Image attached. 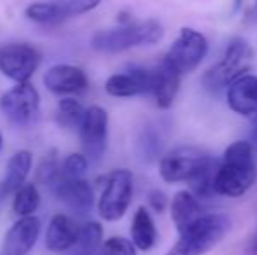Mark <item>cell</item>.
I'll return each mask as SVG.
<instances>
[{
    "label": "cell",
    "mask_w": 257,
    "mask_h": 255,
    "mask_svg": "<svg viewBox=\"0 0 257 255\" xmlns=\"http://www.w3.org/2000/svg\"><path fill=\"white\" fill-rule=\"evenodd\" d=\"M257 177L254 145L250 142H234L224 150L213 180L217 196L240 197L254 185Z\"/></svg>",
    "instance_id": "6da1fadb"
},
{
    "label": "cell",
    "mask_w": 257,
    "mask_h": 255,
    "mask_svg": "<svg viewBox=\"0 0 257 255\" xmlns=\"http://www.w3.org/2000/svg\"><path fill=\"white\" fill-rule=\"evenodd\" d=\"M219 163L220 161L196 147H177L161 159L159 175L168 184H194L206 175L215 173Z\"/></svg>",
    "instance_id": "7a4b0ae2"
},
{
    "label": "cell",
    "mask_w": 257,
    "mask_h": 255,
    "mask_svg": "<svg viewBox=\"0 0 257 255\" xmlns=\"http://www.w3.org/2000/svg\"><path fill=\"white\" fill-rule=\"evenodd\" d=\"M165 35V28L159 21L146 20L139 23H126L122 27L100 30L91 37L93 49L100 53H122L140 46H153Z\"/></svg>",
    "instance_id": "3957f363"
},
{
    "label": "cell",
    "mask_w": 257,
    "mask_h": 255,
    "mask_svg": "<svg viewBox=\"0 0 257 255\" xmlns=\"http://www.w3.org/2000/svg\"><path fill=\"white\" fill-rule=\"evenodd\" d=\"M229 231V218L222 213H205L180 231V238L166 255H203Z\"/></svg>",
    "instance_id": "277c9868"
},
{
    "label": "cell",
    "mask_w": 257,
    "mask_h": 255,
    "mask_svg": "<svg viewBox=\"0 0 257 255\" xmlns=\"http://www.w3.org/2000/svg\"><path fill=\"white\" fill-rule=\"evenodd\" d=\"M252 62V48L245 39L236 37L227 44L222 58L203 75V84L210 91L229 88L236 79L245 75Z\"/></svg>",
    "instance_id": "5b68a950"
},
{
    "label": "cell",
    "mask_w": 257,
    "mask_h": 255,
    "mask_svg": "<svg viewBox=\"0 0 257 255\" xmlns=\"http://www.w3.org/2000/svg\"><path fill=\"white\" fill-rule=\"evenodd\" d=\"M41 98L34 86L28 82H18L0 98V110L13 124L28 128L37 121Z\"/></svg>",
    "instance_id": "8992f818"
},
{
    "label": "cell",
    "mask_w": 257,
    "mask_h": 255,
    "mask_svg": "<svg viewBox=\"0 0 257 255\" xmlns=\"http://www.w3.org/2000/svg\"><path fill=\"white\" fill-rule=\"evenodd\" d=\"M133 196V175L128 170H114L107 177L98 199V213L108 222L119 220L126 213Z\"/></svg>",
    "instance_id": "52a82bcc"
},
{
    "label": "cell",
    "mask_w": 257,
    "mask_h": 255,
    "mask_svg": "<svg viewBox=\"0 0 257 255\" xmlns=\"http://www.w3.org/2000/svg\"><path fill=\"white\" fill-rule=\"evenodd\" d=\"M206 53H208V42L205 35L194 28H182L163 60L184 75L193 72L203 62Z\"/></svg>",
    "instance_id": "ba28073f"
},
{
    "label": "cell",
    "mask_w": 257,
    "mask_h": 255,
    "mask_svg": "<svg viewBox=\"0 0 257 255\" xmlns=\"http://www.w3.org/2000/svg\"><path fill=\"white\" fill-rule=\"evenodd\" d=\"M41 63V53L30 44L11 42L0 46V72L14 82H28Z\"/></svg>",
    "instance_id": "9c48e42d"
},
{
    "label": "cell",
    "mask_w": 257,
    "mask_h": 255,
    "mask_svg": "<svg viewBox=\"0 0 257 255\" xmlns=\"http://www.w3.org/2000/svg\"><path fill=\"white\" fill-rule=\"evenodd\" d=\"M82 150L84 156L91 161H98L107 150L108 142V114L105 109L93 105L86 109L84 119L79 126Z\"/></svg>",
    "instance_id": "30bf717a"
},
{
    "label": "cell",
    "mask_w": 257,
    "mask_h": 255,
    "mask_svg": "<svg viewBox=\"0 0 257 255\" xmlns=\"http://www.w3.org/2000/svg\"><path fill=\"white\" fill-rule=\"evenodd\" d=\"M41 234V220L34 215L20 217L4 236L0 255H28Z\"/></svg>",
    "instance_id": "8fae6325"
},
{
    "label": "cell",
    "mask_w": 257,
    "mask_h": 255,
    "mask_svg": "<svg viewBox=\"0 0 257 255\" xmlns=\"http://www.w3.org/2000/svg\"><path fill=\"white\" fill-rule=\"evenodd\" d=\"M153 70L146 68H130L121 74H114L105 82V91L110 96L117 98H130V96L153 93Z\"/></svg>",
    "instance_id": "7c38bea8"
},
{
    "label": "cell",
    "mask_w": 257,
    "mask_h": 255,
    "mask_svg": "<svg viewBox=\"0 0 257 255\" xmlns=\"http://www.w3.org/2000/svg\"><path fill=\"white\" fill-rule=\"evenodd\" d=\"M44 86L56 95H77L88 89L84 70L74 65H54L44 74Z\"/></svg>",
    "instance_id": "4fadbf2b"
},
{
    "label": "cell",
    "mask_w": 257,
    "mask_h": 255,
    "mask_svg": "<svg viewBox=\"0 0 257 255\" xmlns=\"http://www.w3.org/2000/svg\"><path fill=\"white\" fill-rule=\"evenodd\" d=\"M227 105L238 116L257 121V77L245 74L227 88Z\"/></svg>",
    "instance_id": "5bb4252c"
},
{
    "label": "cell",
    "mask_w": 257,
    "mask_h": 255,
    "mask_svg": "<svg viewBox=\"0 0 257 255\" xmlns=\"http://www.w3.org/2000/svg\"><path fill=\"white\" fill-rule=\"evenodd\" d=\"M54 194L70 211L79 217H84L93 210L95 192L93 187L84 180H60L54 187Z\"/></svg>",
    "instance_id": "9a60e30c"
},
{
    "label": "cell",
    "mask_w": 257,
    "mask_h": 255,
    "mask_svg": "<svg viewBox=\"0 0 257 255\" xmlns=\"http://www.w3.org/2000/svg\"><path fill=\"white\" fill-rule=\"evenodd\" d=\"M79 232H81V225L74 218L58 213L49 220L48 231H46V246L56 253L68 252L77 241Z\"/></svg>",
    "instance_id": "2e32d148"
},
{
    "label": "cell",
    "mask_w": 257,
    "mask_h": 255,
    "mask_svg": "<svg viewBox=\"0 0 257 255\" xmlns=\"http://www.w3.org/2000/svg\"><path fill=\"white\" fill-rule=\"evenodd\" d=\"M153 95L156 98V103H158L159 109H170L175 102L177 93H179L182 74H179L172 65L161 60V63L153 70Z\"/></svg>",
    "instance_id": "e0dca14e"
},
{
    "label": "cell",
    "mask_w": 257,
    "mask_h": 255,
    "mask_svg": "<svg viewBox=\"0 0 257 255\" xmlns=\"http://www.w3.org/2000/svg\"><path fill=\"white\" fill-rule=\"evenodd\" d=\"M32 163H34V157H32L30 150H18L14 156H11V159L7 161L4 180L0 184V194L2 196L16 192L21 185L27 184V177L32 170Z\"/></svg>",
    "instance_id": "ac0fdd59"
},
{
    "label": "cell",
    "mask_w": 257,
    "mask_h": 255,
    "mask_svg": "<svg viewBox=\"0 0 257 255\" xmlns=\"http://www.w3.org/2000/svg\"><path fill=\"white\" fill-rule=\"evenodd\" d=\"M203 210L198 201V197L189 191H179L172 199V218L175 222L177 229L184 231L189 227L193 222H196L200 217H203Z\"/></svg>",
    "instance_id": "d6986e66"
},
{
    "label": "cell",
    "mask_w": 257,
    "mask_h": 255,
    "mask_svg": "<svg viewBox=\"0 0 257 255\" xmlns=\"http://www.w3.org/2000/svg\"><path fill=\"white\" fill-rule=\"evenodd\" d=\"M158 239V231H156L154 220L151 217V213L147 211V208L140 206L133 215L132 222V241L139 250H151L156 245Z\"/></svg>",
    "instance_id": "ffe728a7"
},
{
    "label": "cell",
    "mask_w": 257,
    "mask_h": 255,
    "mask_svg": "<svg viewBox=\"0 0 257 255\" xmlns=\"http://www.w3.org/2000/svg\"><path fill=\"white\" fill-rule=\"evenodd\" d=\"M103 229L98 222H86L81 224V232L75 245L68 250V255H98L102 246Z\"/></svg>",
    "instance_id": "44dd1931"
},
{
    "label": "cell",
    "mask_w": 257,
    "mask_h": 255,
    "mask_svg": "<svg viewBox=\"0 0 257 255\" xmlns=\"http://www.w3.org/2000/svg\"><path fill=\"white\" fill-rule=\"evenodd\" d=\"M25 14H27L28 20L44 25L58 23V21L65 20L61 0H54V2H34L27 7Z\"/></svg>",
    "instance_id": "7402d4cb"
},
{
    "label": "cell",
    "mask_w": 257,
    "mask_h": 255,
    "mask_svg": "<svg viewBox=\"0 0 257 255\" xmlns=\"http://www.w3.org/2000/svg\"><path fill=\"white\" fill-rule=\"evenodd\" d=\"M84 107L81 105V102H77L75 98H68L65 96L63 100H60L56 109V123L65 129H75L81 126L82 119H84Z\"/></svg>",
    "instance_id": "603a6c76"
},
{
    "label": "cell",
    "mask_w": 257,
    "mask_h": 255,
    "mask_svg": "<svg viewBox=\"0 0 257 255\" xmlns=\"http://www.w3.org/2000/svg\"><path fill=\"white\" fill-rule=\"evenodd\" d=\"M41 204V194H39L35 184H25L14 192L13 210L18 217H30L37 211Z\"/></svg>",
    "instance_id": "cb8c5ba5"
},
{
    "label": "cell",
    "mask_w": 257,
    "mask_h": 255,
    "mask_svg": "<svg viewBox=\"0 0 257 255\" xmlns=\"http://www.w3.org/2000/svg\"><path fill=\"white\" fill-rule=\"evenodd\" d=\"M88 164L89 159L84 154H79V152L70 154L60 164V175H61L60 180H81V178H84L86 171H88Z\"/></svg>",
    "instance_id": "d4e9b609"
},
{
    "label": "cell",
    "mask_w": 257,
    "mask_h": 255,
    "mask_svg": "<svg viewBox=\"0 0 257 255\" xmlns=\"http://www.w3.org/2000/svg\"><path fill=\"white\" fill-rule=\"evenodd\" d=\"M98 255H137V246L122 236H112L102 243Z\"/></svg>",
    "instance_id": "484cf974"
},
{
    "label": "cell",
    "mask_w": 257,
    "mask_h": 255,
    "mask_svg": "<svg viewBox=\"0 0 257 255\" xmlns=\"http://www.w3.org/2000/svg\"><path fill=\"white\" fill-rule=\"evenodd\" d=\"M102 0H61L63 4V14L65 20L67 18H75L81 16L84 13H89V11L96 9L100 6Z\"/></svg>",
    "instance_id": "4316f807"
},
{
    "label": "cell",
    "mask_w": 257,
    "mask_h": 255,
    "mask_svg": "<svg viewBox=\"0 0 257 255\" xmlns=\"http://www.w3.org/2000/svg\"><path fill=\"white\" fill-rule=\"evenodd\" d=\"M149 204L154 211L161 213V211L166 208V204H168V197H166V194L161 191H151L149 192Z\"/></svg>",
    "instance_id": "83f0119b"
},
{
    "label": "cell",
    "mask_w": 257,
    "mask_h": 255,
    "mask_svg": "<svg viewBox=\"0 0 257 255\" xmlns=\"http://www.w3.org/2000/svg\"><path fill=\"white\" fill-rule=\"evenodd\" d=\"M250 143L257 149V121H255V128H254V131H252V135H250Z\"/></svg>",
    "instance_id": "f1b7e54d"
},
{
    "label": "cell",
    "mask_w": 257,
    "mask_h": 255,
    "mask_svg": "<svg viewBox=\"0 0 257 255\" xmlns=\"http://www.w3.org/2000/svg\"><path fill=\"white\" fill-rule=\"evenodd\" d=\"M250 252H252V255H257V232H255L254 239H252V243H250Z\"/></svg>",
    "instance_id": "f546056e"
},
{
    "label": "cell",
    "mask_w": 257,
    "mask_h": 255,
    "mask_svg": "<svg viewBox=\"0 0 257 255\" xmlns=\"http://www.w3.org/2000/svg\"><path fill=\"white\" fill-rule=\"evenodd\" d=\"M241 2H243V0H234V9H240Z\"/></svg>",
    "instance_id": "4dcf8cb0"
},
{
    "label": "cell",
    "mask_w": 257,
    "mask_h": 255,
    "mask_svg": "<svg viewBox=\"0 0 257 255\" xmlns=\"http://www.w3.org/2000/svg\"><path fill=\"white\" fill-rule=\"evenodd\" d=\"M2 145H4V138H2V133H0V150H2Z\"/></svg>",
    "instance_id": "1f68e13d"
},
{
    "label": "cell",
    "mask_w": 257,
    "mask_h": 255,
    "mask_svg": "<svg viewBox=\"0 0 257 255\" xmlns=\"http://www.w3.org/2000/svg\"><path fill=\"white\" fill-rule=\"evenodd\" d=\"M255 6H257V0H255Z\"/></svg>",
    "instance_id": "d6a6232c"
}]
</instances>
